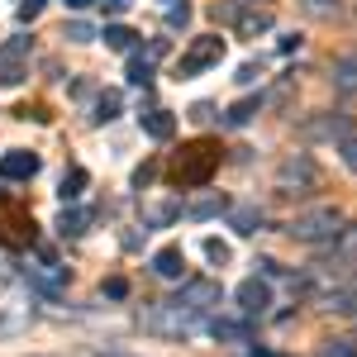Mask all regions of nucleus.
I'll use <instances>...</instances> for the list:
<instances>
[{
  "mask_svg": "<svg viewBox=\"0 0 357 357\" xmlns=\"http://www.w3.org/2000/svg\"><path fill=\"white\" fill-rule=\"evenodd\" d=\"M215 167H220V143L195 138V143H186V148L176 153V162H172V181H176V186H205V181L215 176Z\"/></svg>",
  "mask_w": 357,
  "mask_h": 357,
  "instance_id": "nucleus-1",
  "label": "nucleus"
},
{
  "mask_svg": "<svg viewBox=\"0 0 357 357\" xmlns=\"http://www.w3.org/2000/svg\"><path fill=\"white\" fill-rule=\"evenodd\" d=\"M343 229H348L343 210L319 205V210H305V215H296V220H291V238H301V243H333Z\"/></svg>",
  "mask_w": 357,
  "mask_h": 357,
  "instance_id": "nucleus-2",
  "label": "nucleus"
},
{
  "mask_svg": "<svg viewBox=\"0 0 357 357\" xmlns=\"http://www.w3.org/2000/svg\"><path fill=\"white\" fill-rule=\"evenodd\" d=\"M215 15H220L224 24L238 29V38H257V33L272 29V10H262L257 0H220Z\"/></svg>",
  "mask_w": 357,
  "mask_h": 357,
  "instance_id": "nucleus-3",
  "label": "nucleus"
},
{
  "mask_svg": "<svg viewBox=\"0 0 357 357\" xmlns=\"http://www.w3.org/2000/svg\"><path fill=\"white\" fill-rule=\"evenodd\" d=\"M143 324L153 333H172V338H191L200 324H205V314H195V310H181V305H172V301H162V305H153L148 314H143Z\"/></svg>",
  "mask_w": 357,
  "mask_h": 357,
  "instance_id": "nucleus-4",
  "label": "nucleus"
},
{
  "mask_svg": "<svg viewBox=\"0 0 357 357\" xmlns=\"http://www.w3.org/2000/svg\"><path fill=\"white\" fill-rule=\"evenodd\" d=\"M220 57H224V38L220 33H200L181 53V77H200L205 67H220Z\"/></svg>",
  "mask_w": 357,
  "mask_h": 357,
  "instance_id": "nucleus-5",
  "label": "nucleus"
},
{
  "mask_svg": "<svg viewBox=\"0 0 357 357\" xmlns=\"http://www.w3.org/2000/svg\"><path fill=\"white\" fill-rule=\"evenodd\" d=\"M0 243H10V248L33 243V215L20 200H0Z\"/></svg>",
  "mask_w": 357,
  "mask_h": 357,
  "instance_id": "nucleus-6",
  "label": "nucleus"
},
{
  "mask_svg": "<svg viewBox=\"0 0 357 357\" xmlns=\"http://www.w3.org/2000/svg\"><path fill=\"white\" fill-rule=\"evenodd\" d=\"M314 181H319V167L310 162L305 153H296V158H286V162L276 167V186L281 191H310Z\"/></svg>",
  "mask_w": 357,
  "mask_h": 357,
  "instance_id": "nucleus-7",
  "label": "nucleus"
},
{
  "mask_svg": "<svg viewBox=\"0 0 357 357\" xmlns=\"http://www.w3.org/2000/svg\"><path fill=\"white\" fill-rule=\"evenodd\" d=\"M172 305L205 314V310H215V305H220V281H186V286L172 296Z\"/></svg>",
  "mask_w": 357,
  "mask_h": 357,
  "instance_id": "nucleus-8",
  "label": "nucleus"
},
{
  "mask_svg": "<svg viewBox=\"0 0 357 357\" xmlns=\"http://www.w3.org/2000/svg\"><path fill=\"white\" fill-rule=\"evenodd\" d=\"M234 301H238V310H243L248 319H257V314H267V305H272V291H267V281L248 276L243 286L234 291Z\"/></svg>",
  "mask_w": 357,
  "mask_h": 357,
  "instance_id": "nucleus-9",
  "label": "nucleus"
},
{
  "mask_svg": "<svg viewBox=\"0 0 357 357\" xmlns=\"http://www.w3.org/2000/svg\"><path fill=\"white\" fill-rule=\"evenodd\" d=\"M210 333H215L220 343H248V338H252V319H248L243 310H238V314H215V319H210Z\"/></svg>",
  "mask_w": 357,
  "mask_h": 357,
  "instance_id": "nucleus-10",
  "label": "nucleus"
},
{
  "mask_svg": "<svg viewBox=\"0 0 357 357\" xmlns=\"http://www.w3.org/2000/svg\"><path fill=\"white\" fill-rule=\"evenodd\" d=\"M0 176H5V181H29V176H38V153H24V148L5 153V158H0Z\"/></svg>",
  "mask_w": 357,
  "mask_h": 357,
  "instance_id": "nucleus-11",
  "label": "nucleus"
},
{
  "mask_svg": "<svg viewBox=\"0 0 357 357\" xmlns=\"http://www.w3.org/2000/svg\"><path fill=\"white\" fill-rule=\"evenodd\" d=\"M301 134L305 138H338V143H343V138H348V119H343V114H319V119H305Z\"/></svg>",
  "mask_w": 357,
  "mask_h": 357,
  "instance_id": "nucleus-12",
  "label": "nucleus"
},
{
  "mask_svg": "<svg viewBox=\"0 0 357 357\" xmlns=\"http://www.w3.org/2000/svg\"><path fill=\"white\" fill-rule=\"evenodd\" d=\"M153 272L162 276V281H181L186 276V252L181 248H158L153 252Z\"/></svg>",
  "mask_w": 357,
  "mask_h": 357,
  "instance_id": "nucleus-13",
  "label": "nucleus"
},
{
  "mask_svg": "<svg viewBox=\"0 0 357 357\" xmlns=\"http://www.w3.org/2000/svg\"><path fill=\"white\" fill-rule=\"evenodd\" d=\"M229 210V200H224L220 191H205V195H195L191 205H186V220H215V215H224Z\"/></svg>",
  "mask_w": 357,
  "mask_h": 357,
  "instance_id": "nucleus-14",
  "label": "nucleus"
},
{
  "mask_svg": "<svg viewBox=\"0 0 357 357\" xmlns=\"http://www.w3.org/2000/svg\"><path fill=\"white\" fill-rule=\"evenodd\" d=\"M86 224H91V210H77V205H62V215H57V234L62 238H82Z\"/></svg>",
  "mask_w": 357,
  "mask_h": 357,
  "instance_id": "nucleus-15",
  "label": "nucleus"
},
{
  "mask_svg": "<svg viewBox=\"0 0 357 357\" xmlns=\"http://www.w3.org/2000/svg\"><path fill=\"white\" fill-rule=\"evenodd\" d=\"M262 105H267L262 96H243L238 105H229V110H224V124H229V129H243V124H252V114L262 110Z\"/></svg>",
  "mask_w": 357,
  "mask_h": 357,
  "instance_id": "nucleus-16",
  "label": "nucleus"
},
{
  "mask_svg": "<svg viewBox=\"0 0 357 357\" xmlns=\"http://www.w3.org/2000/svg\"><path fill=\"white\" fill-rule=\"evenodd\" d=\"M229 229L257 234V229H262V210H257V205H229Z\"/></svg>",
  "mask_w": 357,
  "mask_h": 357,
  "instance_id": "nucleus-17",
  "label": "nucleus"
},
{
  "mask_svg": "<svg viewBox=\"0 0 357 357\" xmlns=\"http://www.w3.org/2000/svg\"><path fill=\"white\" fill-rule=\"evenodd\" d=\"M143 134L158 138V143H167V138L176 134V119H172L167 110H148V114H143Z\"/></svg>",
  "mask_w": 357,
  "mask_h": 357,
  "instance_id": "nucleus-18",
  "label": "nucleus"
},
{
  "mask_svg": "<svg viewBox=\"0 0 357 357\" xmlns=\"http://www.w3.org/2000/svg\"><path fill=\"white\" fill-rule=\"evenodd\" d=\"M86 186H91V172H86V167H72V172L62 176V191H57V195H62V205H77Z\"/></svg>",
  "mask_w": 357,
  "mask_h": 357,
  "instance_id": "nucleus-19",
  "label": "nucleus"
},
{
  "mask_svg": "<svg viewBox=\"0 0 357 357\" xmlns=\"http://www.w3.org/2000/svg\"><path fill=\"white\" fill-rule=\"evenodd\" d=\"M333 91L357 96V57H338V62H333Z\"/></svg>",
  "mask_w": 357,
  "mask_h": 357,
  "instance_id": "nucleus-20",
  "label": "nucleus"
},
{
  "mask_svg": "<svg viewBox=\"0 0 357 357\" xmlns=\"http://www.w3.org/2000/svg\"><path fill=\"white\" fill-rule=\"evenodd\" d=\"M153 62H158L153 53H138L134 48V53H129V82L148 91V86H153Z\"/></svg>",
  "mask_w": 357,
  "mask_h": 357,
  "instance_id": "nucleus-21",
  "label": "nucleus"
},
{
  "mask_svg": "<svg viewBox=\"0 0 357 357\" xmlns=\"http://www.w3.org/2000/svg\"><path fill=\"white\" fill-rule=\"evenodd\" d=\"M100 38H105L110 53H134V43H138V33H134V29H124V24H105Z\"/></svg>",
  "mask_w": 357,
  "mask_h": 357,
  "instance_id": "nucleus-22",
  "label": "nucleus"
},
{
  "mask_svg": "<svg viewBox=\"0 0 357 357\" xmlns=\"http://www.w3.org/2000/svg\"><path fill=\"white\" fill-rule=\"evenodd\" d=\"M119 105H124L119 91H100V96H96V110H91V124H110L114 114H119Z\"/></svg>",
  "mask_w": 357,
  "mask_h": 357,
  "instance_id": "nucleus-23",
  "label": "nucleus"
},
{
  "mask_svg": "<svg viewBox=\"0 0 357 357\" xmlns=\"http://www.w3.org/2000/svg\"><path fill=\"white\" fill-rule=\"evenodd\" d=\"M0 310H5V314H0V333H15V329H24V324H29V305L5 301Z\"/></svg>",
  "mask_w": 357,
  "mask_h": 357,
  "instance_id": "nucleus-24",
  "label": "nucleus"
},
{
  "mask_svg": "<svg viewBox=\"0 0 357 357\" xmlns=\"http://www.w3.org/2000/svg\"><path fill=\"white\" fill-rule=\"evenodd\" d=\"M176 215H186V205H181V200H167V205H153V210H148V224L162 229V224H172Z\"/></svg>",
  "mask_w": 357,
  "mask_h": 357,
  "instance_id": "nucleus-25",
  "label": "nucleus"
},
{
  "mask_svg": "<svg viewBox=\"0 0 357 357\" xmlns=\"http://www.w3.org/2000/svg\"><path fill=\"white\" fill-rule=\"evenodd\" d=\"M62 38H67V43H96L100 33H96V29L86 24V20H72V24L62 29Z\"/></svg>",
  "mask_w": 357,
  "mask_h": 357,
  "instance_id": "nucleus-26",
  "label": "nucleus"
},
{
  "mask_svg": "<svg viewBox=\"0 0 357 357\" xmlns=\"http://www.w3.org/2000/svg\"><path fill=\"white\" fill-rule=\"evenodd\" d=\"M291 91H296V77H281V82L272 86V96H267V105H276V110H281V105L291 100Z\"/></svg>",
  "mask_w": 357,
  "mask_h": 357,
  "instance_id": "nucleus-27",
  "label": "nucleus"
},
{
  "mask_svg": "<svg viewBox=\"0 0 357 357\" xmlns=\"http://www.w3.org/2000/svg\"><path fill=\"white\" fill-rule=\"evenodd\" d=\"M319 357H357V343L353 338H333V343H324V353Z\"/></svg>",
  "mask_w": 357,
  "mask_h": 357,
  "instance_id": "nucleus-28",
  "label": "nucleus"
},
{
  "mask_svg": "<svg viewBox=\"0 0 357 357\" xmlns=\"http://www.w3.org/2000/svg\"><path fill=\"white\" fill-rule=\"evenodd\" d=\"M0 57H5V62H24L29 57V38H10V43L0 48Z\"/></svg>",
  "mask_w": 357,
  "mask_h": 357,
  "instance_id": "nucleus-29",
  "label": "nucleus"
},
{
  "mask_svg": "<svg viewBox=\"0 0 357 357\" xmlns=\"http://www.w3.org/2000/svg\"><path fill=\"white\" fill-rule=\"evenodd\" d=\"M167 24H172V29H186V24H191V5H186V0H176V5L167 10Z\"/></svg>",
  "mask_w": 357,
  "mask_h": 357,
  "instance_id": "nucleus-30",
  "label": "nucleus"
},
{
  "mask_svg": "<svg viewBox=\"0 0 357 357\" xmlns=\"http://www.w3.org/2000/svg\"><path fill=\"white\" fill-rule=\"evenodd\" d=\"M24 77H29V72L20 67V62H5V67H0V86H20Z\"/></svg>",
  "mask_w": 357,
  "mask_h": 357,
  "instance_id": "nucleus-31",
  "label": "nucleus"
},
{
  "mask_svg": "<svg viewBox=\"0 0 357 357\" xmlns=\"http://www.w3.org/2000/svg\"><path fill=\"white\" fill-rule=\"evenodd\" d=\"M15 15H20V24H33V20L43 15V0H20V10H15Z\"/></svg>",
  "mask_w": 357,
  "mask_h": 357,
  "instance_id": "nucleus-32",
  "label": "nucleus"
},
{
  "mask_svg": "<svg viewBox=\"0 0 357 357\" xmlns=\"http://www.w3.org/2000/svg\"><path fill=\"white\" fill-rule=\"evenodd\" d=\"M338 153H343V167H348V172H357V138L353 134L338 143Z\"/></svg>",
  "mask_w": 357,
  "mask_h": 357,
  "instance_id": "nucleus-33",
  "label": "nucleus"
},
{
  "mask_svg": "<svg viewBox=\"0 0 357 357\" xmlns=\"http://www.w3.org/2000/svg\"><path fill=\"white\" fill-rule=\"evenodd\" d=\"M205 257H210V262H220V267H224V262H229V248H224L220 238H205Z\"/></svg>",
  "mask_w": 357,
  "mask_h": 357,
  "instance_id": "nucleus-34",
  "label": "nucleus"
},
{
  "mask_svg": "<svg viewBox=\"0 0 357 357\" xmlns=\"http://www.w3.org/2000/svg\"><path fill=\"white\" fill-rule=\"evenodd\" d=\"M105 296H110V301L129 296V281H124V276H110V281H105Z\"/></svg>",
  "mask_w": 357,
  "mask_h": 357,
  "instance_id": "nucleus-35",
  "label": "nucleus"
},
{
  "mask_svg": "<svg viewBox=\"0 0 357 357\" xmlns=\"http://www.w3.org/2000/svg\"><path fill=\"white\" fill-rule=\"evenodd\" d=\"M100 5H105V15H110V20H119V15H129V5H134V0H100Z\"/></svg>",
  "mask_w": 357,
  "mask_h": 357,
  "instance_id": "nucleus-36",
  "label": "nucleus"
},
{
  "mask_svg": "<svg viewBox=\"0 0 357 357\" xmlns=\"http://www.w3.org/2000/svg\"><path fill=\"white\" fill-rule=\"evenodd\" d=\"M153 176H158V167H138V172H134V186H138V191H143V186H148Z\"/></svg>",
  "mask_w": 357,
  "mask_h": 357,
  "instance_id": "nucleus-37",
  "label": "nucleus"
},
{
  "mask_svg": "<svg viewBox=\"0 0 357 357\" xmlns=\"http://www.w3.org/2000/svg\"><path fill=\"white\" fill-rule=\"evenodd\" d=\"M257 77H262V67H257V62H248V67H238V82H257Z\"/></svg>",
  "mask_w": 357,
  "mask_h": 357,
  "instance_id": "nucleus-38",
  "label": "nucleus"
},
{
  "mask_svg": "<svg viewBox=\"0 0 357 357\" xmlns=\"http://www.w3.org/2000/svg\"><path fill=\"white\" fill-rule=\"evenodd\" d=\"M276 48H281V53H296V48H301V33H286V38L276 43Z\"/></svg>",
  "mask_w": 357,
  "mask_h": 357,
  "instance_id": "nucleus-39",
  "label": "nucleus"
},
{
  "mask_svg": "<svg viewBox=\"0 0 357 357\" xmlns=\"http://www.w3.org/2000/svg\"><path fill=\"white\" fill-rule=\"evenodd\" d=\"M86 5H96V0H67V10H86Z\"/></svg>",
  "mask_w": 357,
  "mask_h": 357,
  "instance_id": "nucleus-40",
  "label": "nucleus"
},
{
  "mask_svg": "<svg viewBox=\"0 0 357 357\" xmlns=\"http://www.w3.org/2000/svg\"><path fill=\"white\" fill-rule=\"evenodd\" d=\"M310 5H319V10H324V5H329V0H310Z\"/></svg>",
  "mask_w": 357,
  "mask_h": 357,
  "instance_id": "nucleus-41",
  "label": "nucleus"
},
{
  "mask_svg": "<svg viewBox=\"0 0 357 357\" xmlns=\"http://www.w3.org/2000/svg\"><path fill=\"white\" fill-rule=\"evenodd\" d=\"M252 357H276V353H252Z\"/></svg>",
  "mask_w": 357,
  "mask_h": 357,
  "instance_id": "nucleus-42",
  "label": "nucleus"
},
{
  "mask_svg": "<svg viewBox=\"0 0 357 357\" xmlns=\"http://www.w3.org/2000/svg\"><path fill=\"white\" fill-rule=\"evenodd\" d=\"M167 5H176V0H167Z\"/></svg>",
  "mask_w": 357,
  "mask_h": 357,
  "instance_id": "nucleus-43",
  "label": "nucleus"
}]
</instances>
